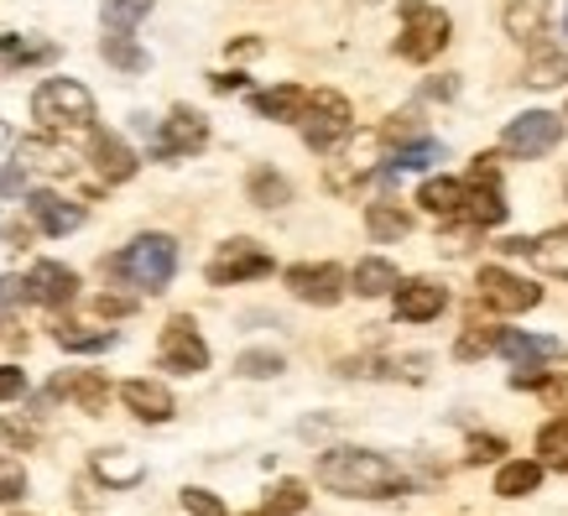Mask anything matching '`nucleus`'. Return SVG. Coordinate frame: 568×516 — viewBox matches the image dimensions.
Segmentation results:
<instances>
[{
	"instance_id": "3c124183",
	"label": "nucleus",
	"mask_w": 568,
	"mask_h": 516,
	"mask_svg": "<svg viewBox=\"0 0 568 516\" xmlns=\"http://www.w3.org/2000/svg\"><path fill=\"white\" fill-rule=\"evenodd\" d=\"M564 189H568V178H564Z\"/></svg>"
},
{
	"instance_id": "f8f14e48",
	"label": "nucleus",
	"mask_w": 568,
	"mask_h": 516,
	"mask_svg": "<svg viewBox=\"0 0 568 516\" xmlns=\"http://www.w3.org/2000/svg\"><path fill=\"white\" fill-rule=\"evenodd\" d=\"M480 303H490V308H500V313H527L542 303V287L500 272V266H480Z\"/></svg>"
},
{
	"instance_id": "393cba45",
	"label": "nucleus",
	"mask_w": 568,
	"mask_h": 516,
	"mask_svg": "<svg viewBox=\"0 0 568 516\" xmlns=\"http://www.w3.org/2000/svg\"><path fill=\"white\" fill-rule=\"evenodd\" d=\"M396 282H402V276H396V266L386 256H365L361 266H355V276H349V287L361 297H386Z\"/></svg>"
},
{
	"instance_id": "c756f323",
	"label": "nucleus",
	"mask_w": 568,
	"mask_h": 516,
	"mask_svg": "<svg viewBox=\"0 0 568 516\" xmlns=\"http://www.w3.org/2000/svg\"><path fill=\"white\" fill-rule=\"evenodd\" d=\"M245 189H251V204H261V209H282L293 199V183H287L276 168H256L245 178Z\"/></svg>"
},
{
	"instance_id": "2eb2a0df",
	"label": "nucleus",
	"mask_w": 568,
	"mask_h": 516,
	"mask_svg": "<svg viewBox=\"0 0 568 516\" xmlns=\"http://www.w3.org/2000/svg\"><path fill=\"white\" fill-rule=\"evenodd\" d=\"M27 214H32V224L42 235H73V230L84 224V204H69V199H58V193H48V189H37L32 199H27Z\"/></svg>"
},
{
	"instance_id": "39448f33",
	"label": "nucleus",
	"mask_w": 568,
	"mask_h": 516,
	"mask_svg": "<svg viewBox=\"0 0 568 516\" xmlns=\"http://www.w3.org/2000/svg\"><path fill=\"white\" fill-rule=\"evenodd\" d=\"M448 11L428 6V0H407L402 6V37H396V52L407 58V63H433L438 52L448 48Z\"/></svg>"
},
{
	"instance_id": "dca6fc26",
	"label": "nucleus",
	"mask_w": 568,
	"mask_h": 516,
	"mask_svg": "<svg viewBox=\"0 0 568 516\" xmlns=\"http://www.w3.org/2000/svg\"><path fill=\"white\" fill-rule=\"evenodd\" d=\"M58 396L79 402L84 413H104V402H110V386H104V376H94V371H69V376H58L48 392H42V402H37V407H48V402H58Z\"/></svg>"
},
{
	"instance_id": "5701e85b",
	"label": "nucleus",
	"mask_w": 568,
	"mask_h": 516,
	"mask_svg": "<svg viewBox=\"0 0 568 516\" xmlns=\"http://www.w3.org/2000/svg\"><path fill=\"white\" fill-rule=\"evenodd\" d=\"M94 475H100L104 485L125 490V485H136L141 475H146V465H141L136 454H125V448H100V454H94Z\"/></svg>"
},
{
	"instance_id": "09e8293b",
	"label": "nucleus",
	"mask_w": 568,
	"mask_h": 516,
	"mask_svg": "<svg viewBox=\"0 0 568 516\" xmlns=\"http://www.w3.org/2000/svg\"><path fill=\"white\" fill-rule=\"evenodd\" d=\"M6 141H11V125H6V121H0V146H6Z\"/></svg>"
},
{
	"instance_id": "603ef678",
	"label": "nucleus",
	"mask_w": 568,
	"mask_h": 516,
	"mask_svg": "<svg viewBox=\"0 0 568 516\" xmlns=\"http://www.w3.org/2000/svg\"><path fill=\"white\" fill-rule=\"evenodd\" d=\"M261 516H266V512H261Z\"/></svg>"
},
{
	"instance_id": "de8ad7c7",
	"label": "nucleus",
	"mask_w": 568,
	"mask_h": 516,
	"mask_svg": "<svg viewBox=\"0 0 568 516\" xmlns=\"http://www.w3.org/2000/svg\"><path fill=\"white\" fill-rule=\"evenodd\" d=\"M527 245H532V241H521V235H511V241H500L496 251H506V256H521V251H527Z\"/></svg>"
},
{
	"instance_id": "c85d7f7f",
	"label": "nucleus",
	"mask_w": 568,
	"mask_h": 516,
	"mask_svg": "<svg viewBox=\"0 0 568 516\" xmlns=\"http://www.w3.org/2000/svg\"><path fill=\"white\" fill-rule=\"evenodd\" d=\"M532 89H552L568 79V52L564 48H537L532 58H527V73H521Z\"/></svg>"
},
{
	"instance_id": "72a5a7b5",
	"label": "nucleus",
	"mask_w": 568,
	"mask_h": 516,
	"mask_svg": "<svg viewBox=\"0 0 568 516\" xmlns=\"http://www.w3.org/2000/svg\"><path fill=\"white\" fill-rule=\"evenodd\" d=\"M100 52L110 58V63H115V69H125V73H141V69H146V52L131 42V32H110L100 42Z\"/></svg>"
},
{
	"instance_id": "f257e3e1",
	"label": "nucleus",
	"mask_w": 568,
	"mask_h": 516,
	"mask_svg": "<svg viewBox=\"0 0 568 516\" xmlns=\"http://www.w3.org/2000/svg\"><path fill=\"white\" fill-rule=\"evenodd\" d=\"M318 485L334 496H355V500H392L407 496V475L376 454V448H328L318 459Z\"/></svg>"
},
{
	"instance_id": "aec40b11",
	"label": "nucleus",
	"mask_w": 568,
	"mask_h": 516,
	"mask_svg": "<svg viewBox=\"0 0 568 516\" xmlns=\"http://www.w3.org/2000/svg\"><path fill=\"white\" fill-rule=\"evenodd\" d=\"M417 204L438 214V220H459V209H465V183L459 178H428L423 189H417Z\"/></svg>"
},
{
	"instance_id": "412c9836",
	"label": "nucleus",
	"mask_w": 568,
	"mask_h": 516,
	"mask_svg": "<svg viewBox=\"0 0 568 516\" xmlns=\"http://www.w3.org/2000/svg\"><path fill=\"white\" fill-rule=\"evenodd\" d=\"M17 168L21 172L27 168H37V172H73V152L69 146H58V141L32 136V141H21L17 146Z\"/></svg>"
},
{
	"instance_id": "37998d69",
	"label": "nucleus",
	"mask_w": 568,
	"mask_h": 516,
	"mask_svg": "<svg viewBox=\"0 0 568 516\" xmlns=\"http://www.w3.org/2000/svg\"><path fill=\"white\" fill-rule=\"evenodd\" d=\"M94 308H100L104 318H115V313H131V308H136V297H115V293H104L100 303H94Z\"/></svg>"
},
{
	"instance_id": "a18cd8bd",
	"label": "nucleus",
	"mask_w": 568,
	"mask_h": 516,
	"mask_svg": "<svg viewBox=\"0 0 568 516\" xmlns=\"http://www.w3.org/2000/svg\"><path fill=\"white\" fill-rule=\"evenodd\" d=\"M27 189V172L21 168H0V193H21Z\"/></svg>"
},
{
	"instance_id": "6e6552de",
	"label": "nucleus",
	"mask_w": 568,
	"mask_h": 516,
	"mask_svg": "<svg viewBox=\"0 0 568 516\" xmlns=\"http://www.w3.org/2000/svg\"><path fill=\"white\" fill-rule=\"evenodd\" d=\"M256 276H272V256L256 241H245V235L224 241L214 251V261H209V282L214 287H235V282H256Z\"/></svg>"
},
{
	"instance_id": "58836bf2",
	"label": "nucleus",
	"mask_w": 568,
	"mask_h": 516,
	"mask_svg": "<svg viewBox=\"0 0 568 516\" xmlns=\"http://www.w3.org/2000/svg\"><path fill=\"white\" fill-rule=\"evenodd\" d=\"M183 512H189V516H230V512H224V500L214 496V490H199V485H189V490H183Z\"/></svg>"
},
{
	"instance_id": "a211bd4d",
	"label": "nucleus",
	"mask_w": 568,
	"mask_h": 516,
	"mask_svg": "<svg viewBox=\"0 0 568 516\" xmlns=\"http://www.w3.org/2000/svg\"><path fill=\"white\" fill-rule=\"evenodd\" d=\"M94 168L104 183H125V178H136V152L115 131H94Z\"/></svg>"
},
{
	"instance_id": "2f4dec72",
	"label": "nucleus",
	"mask_w": 568,
	"mask_h": 516,
	"mask_svg": "<svg viewBox=\"0 0 568 516\" xmlns=\"http://www.w3.org/2000/svg\"><path fill=\"white\" fill-rule=\"evenodd\" d=\"M433 162H444V146L433 136H417V141H402L392 156V172H413V168H433Z\"/></svg>"
},
{
	"instance_id": "79ce46f5",
	"label": "nucleus",
	"mask_w": 568,
	"mask_h": 516,
	"mask_svg": "<svg viewBox=\"0 0 568 516\" xmlns=\"http://www.w3.org/2000/svg\"><path fill=\"white\" fill-rule=\"evenodd\" d=\"M27 303V276H0V308Z\"/></svg>"
},
{
	"instance_id": "9d476101",
	"label": "nucleus",
	"mask_w": 568,
	"mask_h": 516,
	"mask_svg": "<svg viewBox=\"0 0 568 516\" xmlns=\"http://www.w3.org/2000/svg\"><path fill=\"white\" fill-rule=\"evenodd\" d=\"M558 141H564V121L548 115V110H527V115H517V121L506 125L500 146L511 156H548Z\"/></svg>"
},
{
	"instance_id": "ddd939ff",
	"label": "nucleus",
	"mask_w": 568,
	"mask_h": 516,
	"mask_svg": "<svg viewBox=\"0 0 568 516\" xmlns=\"http://www.w3.org/2000/svg\"><path fill=\"white\" fill-rule=\"evenodd\" d=\"M392 297H396V318H402V324H428V318H438V313L448 308L444 282H433V276H413V282H396Z\"/></svg>"
},
{
	"instance_id": "b1692460",
	"label": "nucleus",
	"mask_w": 568,
	"mask_h": 516,
	"mask_svg": "<svg viewBox=\"0 0 568 516\" xmlns=\"http://www.w3.org/2000/svg\"><path fill=\"white\" fill-rule=\"evenodd\" d=\"M365 230H371V241H402L407 230H413V214L407 209H396L392 199H381V204H371L365 209Z\"/></svg>"
},
{
	"instance_id": "f704fd0d",
	"label": "nucleus",
	"mask_w": 568,
	"mask_h": 516,
	"mask_svg": "<svg viewBox=\"0 0 568 516\" xmlns=\"http://www.w3.org/2000/svg\"><path fill=\"white\" fill-rule=\"evenodd\" d=\"M496 344H500L496 324H465V334H459V344H454V355H459V361H475V355H490Z\"/></svg>"
},
{
	"instance_id": "ea45409f",
	"label": "nucleus",
	"mask_w": 568,
	"mask_h": 516,
	"mask_svg": "<svg viewBox=\"0 0 568 516\" xmlns=\"http://www.w3.org/2000/svg\"><path fill=\"white\" fill-rule=\"evenodd\" d=\"M27 496V469L17 465V459H0V506L6 500H21Z\"/></svg>"
},
{
	"instance_id": "423d86ee",
	"label": "nucleus",
	"mask_w": 568,
	"mask_h": 516,
	"mask_svg": "<svg viewBox=\"0 0 568 516\" xmlns=\"http://www.w3.org/2000/svg\"><path fill=\"white\" fill-rule=\"evenodd\" d=\"M459 220L475 224V230H490V224L506 220V193H500V172H496V156H480L469 168V183H465V209Z\"/></svg>"
},
{
	"instance_id": "e433bc0d",
	"label": "nucleus",
	"mask_w": 568,
	"mask_h": 516,
	"mask_svg": "<svg viewBox=\"0 0 568 516\" xmlns=\"http://www.w3.org/2000/svg\"><path fill=\"white\" fill-rule=\"evenodd\" d=\"M303 506H308V490H303L297 480H282L272 496H266V506H261V512H266V516H297Z\"/></svg>"
},
{
	"instance_id": "20e7f679",
	"label": "nucleus",
	"mask_w": 568,
	"mask_h": 516,
	"mask_svg": "<svg viewBox=\"0 0 568 516\" xmlns=\"http://www.w3.org/2000/svg\"><path fill=\"white\" fill-rule=\"evenodd\" d=\"M297 125H303V141L313 152H334L355 131V110H349V100L339 89H313L303 100V110H297Z\"/></svg>"
},
{
	"instance_id": "6ab92c4d",
	"label": "nucleus",
	"mask_w": 568,
	"mask_h": 516,
	"mask_svg": "<svg viewBox=\"0 0 568 516\" xmlns=\"http://www.w3.org/2000/svg\"><path fill=\"white\" fill-rule=\"evenodd\" d=\"M500 27H506V37H517V42H537V37L548 32V0H506Z\"/></svg>"
},
{
	"instance_id": "cd10ccee",
	"label": "nucleus",
	"mask_w": 568,
	"mask_h": 516,
	"mask_svg": "<svg viewBox=\"0 0 568 516\" xmlns=\"http://www.w3.org/2000/svg\"><path fill=\"white\" fill-rule=\"evenodd\" d=\"M537 485H542V465H537V459H511V465H500V475H496V496L517 500V496H532Z\"/></svg>"
},
{
	"instance_id": "c9c22d12",
	"label": "nucleus",
	"mask_w": 568,
	"mask_h": 516,
	"mask_svg": "<svg viewBox=\"0 0 568 516\" xmlns=\"http://www.w3.org/2000/svg\"><path fill=\"white\" fill-rule=\"evenodd\" d=\"M146 11H152V0H104V27L110 32H131Z\"/></svg>"
},
{
	"instance_id": "8fccbe9b",
	"label": "nucleus",
	"mask_w": 568,
	"mask_h": 516,
	"mask_svg": "<svg viewBox=\"0 0 568 516\" xmlns=\"http://www.w3.org/2000/svg\"><path fill=\"white\" fill-rule=\"evenodd\" d=\"M564 32H568V11H564Z\"/></svg>"
},
{
	"instance_id": "1a4fd4ad",
	"label": "nucleus",
	"mask_w": 568,
	"mask_h": 516,
	"mask_svg": "<svg viewBox=\"0 0 568 516\" xmlns=\"http://www.w3.org/2000/svg\"><path fill=\"white\" fill-rule=\"evenodd\" d=\"M349 276L334 266V261H318V266H287V293L297 297V303H313V308H334L339 297H345Z\"/></svg>"
},
{
	"instance_id": "bb28decb",
	"label": "nucleus",
	"mask_w": 568,
	"mask_h": 516,
	"mask_svg": "<svg viewBox=\"0 0 568 516\" xmlns=\"http://www.w3.org/2000/svg\"><path fill=\"white\" fill-rule=\"evenodd\" d=\"M527 256H532L548 276H568V224H558V230H548V235H537V241L527 245Z\"/></svg>"
},
{
	"instance_id": "4be33fe9",
	"label": "nucleus",
	"mask_w": 568,
	"mask_h": 516,
	"mask_svg": "<svg viewBox=\"0 0 568 516\" xmlns=\"http://www.w3.org/2000/svg\"><path fill=\"white\" fill-rule=\"evenodd\" d=\"M303 100H308V89L276 84V89H261V94H251V110H256V115H266V121H297Z\"/></svg>"
},
{
	"instance_id": "473e14b6",
	"label": "nucleus",
	"mask_w": 568,
	"mask_h": 516,
	"mask_svg": "<svg viewBox=\"0 0 568 516\" xmlns=\"http://www.w3.org/2000/svg\"><path fill=\"white\" fill-rule=\"evenodd\" d=\"M52 340L63 344V350H79V355H84V350H110V344H115V334H110V328L63 324V328H52Z\"/></svg>"
},
{
	"instance_id": "f03ea898",
	"label": "nucleus",
	"mask_w": 568,
	"mask_h": 516,
	"mask_svg": "<svg viewBox=\"0 0 568 516\" xmlns=\"http://www.w3.org/2000/svg\"><path fill=\"white\" fill-rule=\"evenodd\" d=\"M110 272L125 276L131 287H146V293H162L178 272V241L173 235H136L121 256H110Z\"/></svg>"
},
{
	"instance_id": "49530a36",
	"label": "nucleus",
	"mask_w": 568,
	"mask_h": 516,
	"mask_svg": "<svg viewBox=\"0 0 568 516\" xmlns=\"http://www.w3.org/2000/svg\"><path fill=\"white\" fill-rule=\"evenodd\" d=\"M209 84L220 89V94H230V89H241L245 79H241V73H214V79H209Z\"/></svg>"
},
{
	"instance_id": "c03bdc74",
	"label": "nucleus",
	"mask_w": 568,
	"mask_h": 516,
	"mask_svg": "<svg viewBox=\"0 0 568 516\" xmlns=\"http://www.w3.org/2000/svg\"><path fill=\"white\" fill-rule=\"evenodd\" d=\"M496 454H500V438H475V444H469V459H475V465L496 459Z\"/></svg>"
},
{
	"instance_id": "7c9ffc66",
	"label": "nucleus",
	"mask_w": 568,
	"mask_h": 516,
	"mask_svg": "<svg viewBox=\"0 0 568 516\" xmlns=\"http://www.w3.org/2000/svg\"><path fill=\"white\" fill-rule=\"evenodd\" d=\"M537 465L542 469H568V417H552L537 433Z\"/></svg>"
},
{
	"instance_id": "4468645a",
	"label": "nucleus",
	"mask_w": 568,
	"mask_h": 516,
	"mask_svg": "<svg viewBox=\"0 0 568 516\" xmlns=\"http://www.w3.org/2000/svg\"><path fill=\"white\" fill-rule=\"evenodd\" d=\"M27 297L42 303V308H69L73 297H79V272L63 266V261H37L32 272H27Z\"/></svg>"
},
{
	"instance_id": "0eeeda50",
	"label": "nucleus",
	"mask_w": 568,
	"mask_h": 516,
	"mask_svg": "<svg viewBox=\"0 0 568 516\" xmlns=\"http://www.w3.org/2000/svg\"><path fill=\"white\" fill-rule=\"evenodd\" d=\"M156 361H162V371H178V376H199L209 365V344H204V334L193 328L189 313L168 318L162 344H156Z\"/></svg>"
},
{
	"instance_id": "4c0bfd02",
	"label": "nucleus",
	"mask_w": 568,
	"mask_h": 516,
	"mask_svg": "<svg viewBox=\"0 0 568 516\" xmlns=\"http://www.w3.org/2000/svg\"><path fill=\"white\" fill-rule=\"evenodd\" d=\"M282 355H276V350H245L241 361H235V371H241V376H251V381H272V376H282Z\"/></svg>"
},
{
	"instance_id": "7ed1b4c3",
	"label": "nucleus",
	"mask_w": 568,
	"mask_h": 516,
	"mask_svg": "<svg viewBox=\"0 0 568 516\" xmlns=\"http://www.w3.org/2000/svg\"><path fill=\"white\" fill-rule=\"evenodd\" d=\"M32 121L42 131H89L94 125V94L79 79H48L32 94Z\"/></svg>"
},
{
	"instance_id": "a878e982",
	"label": "nucleus",
	"mask_w": 568,
	"mask_h": 516,
	"mask_svg": "<svg viewBox=\"0 0 568 516\" xmlns=\"http://www.w3.org/2000/svg\"><path fill=\"white\" fill-rule=\"evenodd\" d=\"M48 58H58V48L52 42H27V37H0V73H17L27 69V63H48Z\"/></svg>"
},
{
	"instance_id": "9b49d317",
	"label": "nucleus",
	"mask_w": 568,
	"mask_h": 516,
	"mask_svg": "<svg viewBox=\"0 0 568 516\" xmlns=\"http://www.w3.org/2000/svg\"><path fill=\"white\" fill-rule=\"evenodd\" d=\"M209 146V121L189 104H173V115L156 131V156H193Z\"/></svg>"
},
{
	"instance_id": "a19ab883",
	"label": "nucleus",
	"mask_w": 568,
	"mask_h": 516,
	"mask_svg": "<svg viewBox=\"0 0 568 516\" xmlns=\"http://www.w3.org/2000/svg\"><path fill=\"white\" fill-rule=\"evenodd\" d=\"M27 392V376H21L17 365H0V402H17Z\"/></svg>"
},
{
	"instance_id": "f3484780",
	"label": "nucleus",
	"mask_w": 568,
	"mask_h": 516,
	"mask_svg": "<svg viewBox=\"0 0 568 516\" xmlns=\"http://www.w3.org/2000/svg\"><path fill=\"white\" fill-rule=\"evenodd\" d=\"M121 402L141 417V423H168V417L178 413L173 392H168L162 381H125V386H121Z\"/></svg>"
}]
</instances>
